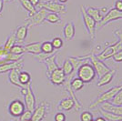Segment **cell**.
<instances>
[{"mask_svg": "<svg viewBox=\"0 0 122 121\" xmlns=\"http://www.w3.org/2000/svg\"><path fill=\"white\" fill-rule=\"evenodd\" d=\"M76 76L84 83H90L95 79L97 74L91 64L86 62L76 69Z\"/></svg>", "mask_w": 122, "mask_h": 121, "instance_id": "1", "label": "cell"}, {"mask_svg": "<svg viewBox=\"0 0 122 121\" xmlns=\"http://www.w3.org/2000/svg\"><path fill=\"white\" fill-rule=\"evenodd\" d=\"M120 89H122V84L119 85V86H113V87H111V88H109L108 90L105 91L104 93H102L101 95L98 96L96 100L94 101L92 104L89 105L88 107H89L90 109H96V108H97V107L100 106L101 104H103V103H105V102H109L114 96H116V94H117Z\"/></svg>", "mask_w": 122, "mask_h": 121, "instance_id": "2", "label": "cell"}, {"mask_svg": "<svg viewBox=\"0 0 122 121\" xmlns=\"http://www.w3.org/2000/svg\"><path fill=\"white\" fill-rule=\"evenodd\" d=\"M80 11L82 15V20L85 25V28L87 31L88 35H90L91 39L96 38V33H97V23L92 18L90 15H87L86 12V8L84 5H80Z\"/></svg>", "mask_w": 122, "mask_h": 121, "instance_id": "3", "label": "cell"}, {"mask_svg": "<svg viewBox=\"0 0 122 121\" xmlns=\"http://www.w3.org/2000/svg\"><path fill=\"white\" fill-rule=\"evenodd\" d=\"M39 8H44L45 10L48 11V12H52V13H56V14H60V15H65L66 13V6L63 4H60L56 1L54 0H47V1H44V2H40L39 3Z\"/></svg>", "mask_w": 122, "mask_h": 121, "instance_id": "4", "label": "cell"}, {"mask_svg": "<svg viewBox=\"0 0 122 121\" xmlns=\"http://www.w3.org/2000/svg\"><path fill=\"white\" fill-rule=\"evenodd\" d=\"M121 49H122V43L121 41L118 39L116 43H114V44L107 46L106 48H104L99 54L96 55V56L101 61L107 60V59L111 58L112 56L115 55L117 52H118V51L121 50Z\"/></svg>", "mask_w": 122, "mask_h": 121, "instance_id": "5", "label": "cell"}, {"mask_svg": "<svg viewBox=\"0 0 122 121\" xmlns=\"http://www.w3.org/2000/svg\"><path fill=\"white\" fill-rule=\"evenodd\" d=\"M89 63L92 65V66L94 67V69L96 71V74L97 75L98 78L102 76L104 74L107 73L111 68H109L108 66L103 62V61L99 60L96 56V54H94L93 52H91L89 54Z\"/></svg>", "mask_w": 122, "mask_h": 121, "instance_id": "6", "label": "cell"}, {"mask_svg": "<svg viewBox=\"0 0 122 121\" xmlns=\"http://www.w3.org/2000/svg\"><path fill=\"white\" fill-rule=\"evenodd\" d=\"M118 19H122V12L116 10L115 8H110L109 11L104 15L103 19L97 24V26L98 28H101L103 26L107 25V24H109L110 22H114Z\"/></svg>", "mask_w": 122, "mask_h": 121, "instance_id": "7", "label": "cell"}, {"mask_svg": "<svg viewBox=\"0 0 122 121\" xmlns=\"http://www.w3.org/2000/svg\"><path fill=\"white\" fill-rule=\"evenodd\" d=\"M47 14V11L44 8H40L38 11H36L35 15L32 16H28L27 19H25V25L27 26L32 25H39L43 24V22L46 20V16Z\"/></svg>", "mask_w": 122, "mask_h": 121, "instance_id": "8", "label": "cell"}, {"mask_svg": "<svg viewBox=\"0 0 122 121\" xmlns=\"http://www.w3.org/2000/svg\"><path fill=\"white\" fill-rule=\"evenodd\" d=\"M25 104L19 99L13 100L8 106V112L11 116H14V117H19L25 112Z\"/></svg>", "mask_w": 122, "mask_h": 121, "instance_id": "9", "label": "cell"}, {"mask_svg": "<svg viewBox=\"0 0 122 121\" xmlns=\"http://www.w3.org/2000/svg\"><path fill=\"white\" fill-rule=\"evenodd\" d=\"M48 78H49V80H50V82L53 85H55V86H62L66 82V76L63 72L62 68L58 67V68H56V69L51 72L50 75L48 76Z\"/></svg>", "mask_w": 122, "mask_h": 121, "instance_id": "10", "label": "cell"}, {"mask_svg": "<svg viewBox=\"0 0 122 121\" xmlns=\"http://www.w3.org/2000/svg\"><path fill=\"white\" fill-rule=\"evenodd\" d=\"M46 102H42L37 106L35 107V109L32 111V116L31 120L32 121H42L44 117L46 116Z\"/></svg>", "mask_w": 122, "mask_h": 121, "instance_id": "11", "label": "cell"}, {"mask_svg": "<svg viewBox=\"0 0 122 121\" xmlns=\"http://www.w3.org/2000/svg\"><path fill=\"white\" fill-rule=\"evenodd\" d=\"M26 89L27 92L25 96V106L26 110L33 111L36 107V96L34 95V92L31 88L30 85H27L26 86Z\"/></svg>", "mask_w": 122, "mask_h": 121, "instance_id": "12", "label": "cell"}, {"mask_svg": "<svg viewBox=\"0 0 122 121\" xmlns=\"http://www.w3.org/2000/svg\"><path fill=\"white\" fill-rule=\"evenodd\" d=\"M23 61H24V58L16 61V62H10V63H6V64H4V65H1L0 66V74L6 73V72H9V71L14 70V69L20 70L21 68L23 67Z\"/></svg>", "mask_w": 122, "mask_h": 121, "instance_id": "13", "label": "cell"}, {"mask_svg": "<svg viewBox=\"0 0 122 121\" xmlns=\"http://www.w3.org/2000/svg\"><path fill=\"white\" fill-rule=\"evenodd\" d=\"M56 55H57V51H56L51 56H49L48 58H46V60L44 61V63L46 66V75H47V76L50 75L52 71H54L55 69L59 67L57 63H56Z\"/></svg>", "mask_w": 122, "mask_h": 121, "instance_id": "14", "label": "cell"}, {"mask_svg": "<svg viewBox=\"0 0 122 121\" xmlns=\"http://www.w3.org/2000/svg\"><path fill=\"white\" fill-rule=\"evenodd\" d=\"M63 35L66 41H70L74 39L75 35H76V27L72 21L66 23L65 25L64 29H63Z\"/></svg>", "mask_w": 122, "mask_h": 121, "instance_id": "15", "label": "cell"}, {"mask_svg": "<svg viewBox=\"0 0 122 121\" xmlns=\"http://www.w3.org/2000/svg\"><path fill=\"white\" fill-rule=\"evenodd\" d=\"M115 75H116V70H115V69H110L107 73L104 74L103 76H100V77L98 78L97 86H98V87H102V86H107V84H109V83L113 80Z\"/></svg>", "mask_w": 122, "mask_h": 121, "instance_id": "16", "label": "cell"}, {"mask_svg": "<svg viewBox=\"0 0 122 121\" xmlns=\"http://www.w3.org/2000/svg\"><path fill=\"white\" fill-rule=\"evenodd\" d=\"M100 108L107 112H110L113 113L115 115L117 116H122V106H116V105H113L110 102H105L100 105Z\"/></svg>", "mask_w": 122, "mask_h": 121, "instance_id": "17", "label": "cell"}, {"mask_svg": "<svg viewBox=\"0 0 122 121\" xmlns=\"http://www.w3.org/2000/svg\"><path fill=\"white\" fill-rule=\"evenodd\" d=\"M85 8H86V12L87 13V15H90L92 18L96 21L97 24H98L103 19L104 15L100 12L99 8L93 7V6H87V7H85Z\"/></svg>", "mask_w": 122, "mask_h": 121, "instance_id": "18", "label": "cell"}, {"mask_svg": "<svg viewBox=\"0 0 122 121\" xmlns=\"http://www.w3.org/2000/svg\"><path fill=\"white\" fill-rule=\"evenodd\" d=\"M27 32H28V26L26 25L18 26V28L15 32L16 43H18V45H20L21 43H23L25 41V39L27 36Z\"/></svg>", "mask_w": 122, "mask_h": 121, "instance_id": "19", "label": "cell"}, {"mask_svg": "<svg viewBox=\"0 0 122 121\" xmlns=\"http://www.w3.org/2000/svg\"><path fill=\"white\" fill-rule=\"evenodd\" d=\"M25 53H30L33 55H38L41 52V42H33L30 44L23 45Z\"/></svg>", "mask_w": 122, "mask_h": 121, "instance_id": "20", "label": "cell"}, {"mask_svg": "<svg viewBox=\"0 0 122 121\" xmlns=\"http://www.w3.org/2000/svg\"><path fill=\"white\" fill-rule=\"evenodd\" d=\"M75 107V103L72 98L66 97L60 100V102L57 105V109L58 110H64V111H70Z\"/></svg>", "mask_w": 122, "mask_h": 121, "instance_id": "21", "label": "cell"}, {"mask_svg": "<svg viewBox=\"0 0 122 121\" xmlns=\"http://www.w3.org/2000/svg\"><path fill=\"white\" fill-rule=\"evenodd\" d=\"M68 60L71 62L72 66L74 67V71L76 70L82 64L89 62V55L87 56H69L67 58Z\"/></svg>", "mask_w": 122, "mask_h": 121, "instance_id": "22", "label": "cell"}, {"mask_svg": "<svg viewBox=\"0 0 122 121\" xmlns=\"http://www.w3.org/2000/svg\"><path fill=\"white\" fill-rule=\"evenodd\" d=\"M19 72H20V70H17V69H14V70L9 71V73H8V79H9V82L12 85L22 88V87H25V86H23L19 83V80H18Z\"/></svg>", "mask_w": 122, "mask_h": 121, "instance_id": "23", "label": "cell"}, {"mask_svg": "<svg viewBox=\"0 0 122 121\" xmlns=\"http://www.w3.org/2000/svg\"><path fill=\"white\" fill-rule=\"evenodd\" d=\"M97 108H98V112L100 113L101 116H103L107 121H122V116H117L113 113L103 110L100 107H97Z\"/></svg>", "mask_w": 122, "mask_h": 121, "instance_id": "24", "label": "cell"}, {"mask_svg": "<svg viewBox=\"0 0 122 121\" xmlns=\"http://www.w3.org/2000/svg\"><path fill=\"white\" fill-rule=\"evenodd\" d=\"M18 80L19 83L23 86H26L27 85H29L31 82V76L30 74L26 71H22L19 72V76H18Z\"/></svg>", "mask_w": 122, "mask_h": 121, "instance_id": "25", "label": "cell"}, {"mask_svg": "<svg viewBox=\"0 0 122 121\" xmlns=\"http://www.w3.org/2000/svg\"><path fill=\"white\" fill-rule=\"evenodd\" d=\"M19 2H20L21 5L28 12V16H32L36 13V8L32 5L29 0H19Z\"/></svg>", "mask_w": 122, "mask_h": 121, "instance_id": "26", "label": "cell"}, {"mask_svg": "<svg viewBox=\"0 0 122 121\" xmlns=\"http://www.w3.org/2000/svg\"><path fill=\"white\" fill-rule=\"evenodd\" d=\"M69 84H70V86H71V88L73 90L75 91H79L83 89V87H84V85H85V83L81 80V79H79L77 76H75V77H73L72 78V80H70L69 82Z\"/></svg>", "mask_w": 122, "mask_h": 121, "instance_id": "27", "label": "cell"}, {"mask_svg": "<svg viewBox=\"0 0 122 121\" xmlns=\"http://www.w3.org/2000/svg\"><path fill=\"white\" fill-rule=\"evenodd\" d=\"M16 44V38H15V33H12L8 37L7 39L5 40V43L4 45V48L5 50L10 51V49L14 46V45Z\"/></svg>", "mask_w": 122, "mask_h": 121, "instance_id": "28", "label": "cell"}, {"mask_svg": "<svg viewBox=\"0 0 122 121\" xmlns=\"http://www.w3.org/2000/svg\"><path fill=\"white\" fill-rule=\"evenodd\" d=\"M61 68H62V70H63V72L65 73V75L66 76L72 75L73 72H74V67L72 66L71 62L68 60V59H66V60L64 61V63H63Z\"/></svg>", "mask_w": 122, "mask_h": 121, "instance_id": "29", "label": "cell"}, {"mask_svg": "<svg viewBox=\"0 0 122 121\" xmlns=\"http://www.w3.org/2000/svg\"><path fill=\"white\" fill-rule=\"evenodd\" d=\"M41 51L43 53H46V54H53L56 51L58 50H55L54 49V47H53V45H52L50 41H45V42L41 43Z\"/></svg>", "mask_w": 122, "mask_h": 121, "instance_id": "30", "label": "cell"}, {"mask_svg": "<svg viewBox=\"0 0 122 121\" xmlns=\"http://www.w3.org/2000/svg\"><path fill=\"white\" fill-rule=\"evenodd\" d=\"M46 21L48 22V23H50V24H57V23H60L61 22V18L58 14L49 12V13L46 14Z\"/></svg>", "mask_w": 122, "mask_h": 121, "instance_id": "31", "label": "cell"}, {"mask_svg": "<svg viewBox=\"0 0 122 121\" xmlns=\"http://www.w3.org/2000/svg\"><path fill=\"white\" fill-rule=\"evenodd\" d=\"M50 42L55 50H59L61 47L63 46V45H64V42L62 40V38L59 37V36L54 37V38L52 39V41H50Z\"/></svg>", "mask_w": 122, "mask_h": 121, "instance_id": "32", "label": "cell"}, {"mask_svg": "<svg viewBox=\"0 0 122 121\" xmlns=\"http://www.w3.org/2000/svg\"><path fill=\"white\" fill-rule=\"evenodd\" d=\"M12 54H15V55H23V54H25V49H24V46L21 45H18V44H15L12 48L9 51Z\"/></svg>", "mask_w": 122, "mask_h": 121, "instance_id": "33", "label": "cell"}, {"mask_svg": "<svg viewBox=\"0 0 122 121\" xmlns=\"http://www.w3.org/2000/svg\"><path fill=\"white\" fill-rule=\"evenodd\" d=\"M109 102L113 105H116V106H122V89L118 91L116 94V96H114Z\"/></svg>", "mask_w": 122, "mask_h": 121, "instance_id": "34", "label": "cell"}, {"mask_svg": "<svg viewBox=\"0 0 122 121\" xmlns=\"http://www.w3.org/2000/svg\"><path fill=\"white\" fill-rule=\"evenodd\" d=\"M93 119V114L90 111H84L80 115V121H90Z\"/></svg>", "mask_w": 122, "mask_h": 121, "instance_id": "35", "label": "cell"}, {"mask_svg": "<svg viewBox=\"0 0 122 121\" xmlns=\"http://www.w3.org/2000/svg\"><path fill=\"white\" fill-rule=\"evenodd\" d=\"M31 116H32V111L25 110V112L19 116V120L20 121L28 120V119H31Z\"/></svg>", "mask_w": 122, "mask_h": 121, "instance_id": "36", "label": "cell"}, {"mask_svg": "<svg viewBox=\"0 0 122 121\" xmlns=\"http://www.w3.org/2000/svg\"><path fill=\"white\" fill-rule=\"evenodd\" d=\"M55 121H66V116L63 112H57L54 116Z\"/></svg>", "mask_w": 122, "mask_h": 121, "instance_id": "37", "label": "cell"}, {"mask_svg": "<svg viewBox=\"0 0 122 121\" xmlns=\"http://www.w3.org/2000/svg\"><path fill=\"white\" fill-rule=\"evenodd\" d=\"M112 58H113V60L115 61V62H117V63L122 62V49L119 50L118 52H117L115 55L112 56Z\"/></svg>", "mask_w": 122, "mask_h": 121, "instance_id": "38", "label": "cell"}, {"mask_svg": "<svg viewBox=\"0 0 122 121\" xmlns=\"http://www.w3.org/2000/svg\"><path fill=\"white\" fill-rule=\"evenodd\" d=\"M8 53H9V51L5 50V48H4V46H0V61L4 60L5 57L7 56Z\"/></svg>", "mask_w": 122, "mask_h": 121, "instance_id": "39", "label": "cell"}, {"mask_svg": "<svg viewBox=\"0 0 122 121\" xmlns=\"http://www.w3.org/2000/svg\"><path fill=\"white\" fill-rule=\"evenodd\" d=\"M115 7V9L117 11H119V12H122V1L121 0H117L116 2H115V5H114Z\"/></svg>", "mask_w": 122, "mask_h": 121, "instance_id": "40", "label": "cell"}, {"mask_svg": "<svg viewBox=\"0 0 122 121\" xmlns=\"http://www.w3.org/2000/svg\"><path fill=\"white\" fill-rule=\"evenodd\" d=\"M100 9V12H101L103 15H105L106 14H107V12L109 11V9H110V7L108 6V5H107V6H103V7H101V8H99Z\"/></svg>", "mask_w": 122, "mask_h": 121, "instance_id": "41", "label": "cell"}, {"mask_svg": "<svg viewBox=\"0 0 122 121\" xmlns=\"http://www.w3.org/2000/svg\"><path fill=\"white\" fill-rule=\"evenodd\" d=\"M114 35H116L117 38L121 41V43H122V32H121V31H120V30H116L115 32H114Z\"/></svg>", "mask_w": 122, "mask_h": 121, "instance_id": "42", "label": "cell"}, {"mask_svg": "<svg viewBox=\"0 0 122 121\" xmlns=\"http://www.w3.org/2000/svg\"><path fill=\"white\" fill-rule=\"evenodd\" d=\"M29 2L32 4L33 6H35V7L36 8V6H38L39 3H40V0H29Z\"/></svg>", "mask_w": 122, "mask_h": 121, "instance_id": "43", "label": "cell"}, {"mask_svg": "<svg viewBox=\"0 0 122 121\" xmlns=\"http://www.w3.org/2000/svg\"><path fill=\"white\" fill-rule=\"evenodd\" d=\"M21 94L23 95V96H25V94H26V92H27V89H26V86H25V87H22L21 88Z\"/></svg>", "mask_w": 122, "mask_h": 121, "instance_id": "44", "label": "cell"}, {"mask_svg": "<svg viewBox=\"0 0 122 121\" xmlns=\"http://www.w3.org/2000/svg\"><path fill=\"white\" fill-rule=\"evenodd\" d=\"M95 121H107L103 116H97V118L95 119Z\"/></svg>", "mask_w": 122, "mask_h": 121, "instance_id": "45", "label": "cell"}, {"mask_svg": "<svg viewBox=\"0 0 122 121\" xmlns=\"http://www.w3.org/2000/svg\"><path fill=\"white\" fill-rule=\"evenodd\" d=\"M3 5H4V0H1L0 1V13H1V11L3 9Z\"/></svg>", "mask_w": 122, "mask_h": 121, "instance_id": "46", "label": "cell"}, {"mask_svg": "<svg viewBox=\"0 0 122 121\" xmlns=\"http://www.w3.org/2000/svg\"><path fill=\"white\" fill-rule=\"evenodd\" d=\"M67 1H68V0H58V3H60V4H63V5H64V4H66Z\"/></svg>", "mask_w": 122, "mask_h": 121, "instance_id": "47", "label": "cell"}, {"mask_svg": "<svg viewBox=\"0 0 122 121\" xmlns=\"http://www.w3.org/2000/svg\"><path fill=\"white\" fill-rule=\"evenodd\" d=\"M13 0H5V2H6V3H9V2H12Z\"/></svg>", "mask_w": 122, "mask_h": 121, "instance_id": "48", "label": "cell"}, {"mask_svg": "<svg viewBox=\"0 0 122 121\" xmlns=\"http://www.w3.org/2000/svg\"><path fill=\"white\" fill-rule=\"evenodd\" d=\"M25 121H32L31 119H28V120H25Z\"/></svg>", "mask_w": 122, "mask_h": 121, "instance_id": "49", "label": "cell"}, {"mask_svg": "<svg viewBox=\"0 0 122 121\" xmlns=\"http://www.w3.org/2000/svg\"><path fill=\"white\" fill-rule=\"evenodd\" d=\"M90 121H95V120H94V119H92V120H90Z\"/></svg>", "mask_w": 122, "mask_h": 121, "instance_id": "50", "label": "cell"}, {"mask_svg": "<svg viewBox=\"0 0 122 121\" xmlns=\"http://www.w3.org/2000/svg\"><path fill=\"white\" fill-rule=\"evenodd\" d=\"M14 121H18V120H17V119H15V120H14Z\"/></svg>", "mask_w": 122, "mask_h": 121, "instance_id": "51", "label": "cell"}, {"mask_svg": "<svg viewBox=\"0 0 122 121\" xmlns=\"http://www.w3.org/2000/svg\"><path fill=\"white\" fill-rule=\"evenodd\" d=\"M0 1H1V0H0Z\"/></svg>", "mask_w": 122, "mask_h": 121, "instance_id": "52", "label": "cell"}, {"mask_svg": "<svg viewBox=\"0 0 122 121\" xmlns=\"http://www.w3.org/2000/svg\"><path fill=\"white\" fill-rule=\"evenodd\" d=\"M121 1H122V0H121Z\"/></svg>", "mask_w": 122, "mask_h": 121, "instance_id": "53", "label": "cell"}]
</instances>
